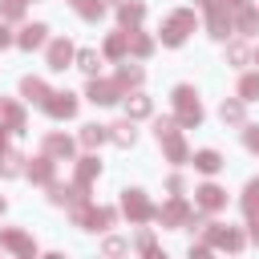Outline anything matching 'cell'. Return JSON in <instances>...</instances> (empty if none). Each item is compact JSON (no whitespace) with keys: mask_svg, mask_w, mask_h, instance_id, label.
<instances>
[{"mask_svg":"<svg viewBox=\"0 0 259 259\" xmlns=\"http://www.w3.org/2000/svg\"><path fill=\"white\" fill-rule=\"evenodd\" d=\"M194 162H198V170H219V154H210V150H202Z\"/></svg>","mask_w":259,"mask_h":259,"instance_id":"obj_7","label":"cell"},{"mask_svg":"<svg viewBox=\"0 0 259 259\" xmlns=\"http://www.w3.org/2000/svg\"><path fill=\"white\" fill-rule=\"evenodd\" d=\"M121 20H125V24L142 20V8H138V4H125V8H121Z\"/></svg>","mask_w":259,"mask_h":259,"instance_id":"obj_9","label":"cell"},{"mask_svg":"<svg viewBox=\"0 0 259 259\" xmlns=\"http://www.w3.org/2000/svg\"><path fill=\"white\" fill-rule=\"evenodd\" d=\"M40 40H45V24H28V28L20 32V45H24V49H36Z\"/></svg>","mask_w":259,"mask_h":259,"instance_id":"obj_4","label":"cell"},{"mask_svg":"<svg viewBox=\"0 0 259 259\" xmlns=\"http://www.w3.org/2000/svg\"><path fill=\"white\" fill-rule=\"evenodd\" d=\"M73 109H77L73 93H53V101H49V113H53V117H69Z\"/></svg>","mask_w":259,"mask_h":259,"instance_id":"obj_2","label":"cell"},{"mask_svg":"<svg viewBox=\"0 0 259 259\" xmlns=\"http://www.w3.org/2000/svg\"><path fill=\"white\" fill-rule=\"evenodd\" d=\"M101 138H105V130H101V125H85V142H89V146H93V142H101Z\"/></svg>","mask_w":259,"mask_h":259,"instance_id":"obj_12","label":"cell"},{"mask_svg":"<svg viewBox=\"0 0 259 259\" xmlns=\"http://www.w3.org/2000/svg\"><path fill=\"white\" fill-rule=\"evenodd\" d=\"M174 97H178V113H182V121H186V125H194V121L202 117V109H198V101L190 97V89H178Z\"/></svg>","mask_w":259,"mask_h":259,"instance_id":"obj_1","label":"cell"},{"mask_svg":"<svg viewBox=\"0 0 259 259\" xmlns=\"http://www.w3.org/2000/svg\"><path fill=\"white\" fill-rule=\"evenodd\" d=\"M239 113H243V109H239V101H231V105H223V117H231V121H239Z\"/></svg>","mask_w":259,"mask_h":259,"instance_id":"obj_14","label":"cell"},{"mask_svg":"<svg viewBox=\"0 0 259 259\" xmlns=\"http://www.w3.org/2000/svg\"><path fill=\"white\" fill-rule=\"evenodd\" d=\"M202 202H206V206H214V202H219V190H214V186H206V190H202Z\"/></svg>","mask_w":259,"mask_h":259,"instance_id":"obj_16","label":"cell"},{"mask_svg":"<svg viewBox=\"0 0 259 259\" xmlns=\"http://www.w3.org/2000/svg\"><path fill=\"white\" fill-rule=\"evenodd\" d=\"M81 69L85 73H97V53H81Z\"/></svg>","mask_w":259,"mask_h":259,"instance_id":"obj_11","label":"cell"},{"mask_svg":"<svg viewBox=\"0 0 259 259\" xmlns=\"http://www.w3.org/2000/svg\"><path fill=\"white\" fill-rule=\"evenodd\" d=\"M20 8H24V0H4V12L8 16H20Z\"/></svg>","mask_w":259,"mask_h":259,"instance_id":"obj_15","label":"cell"},{"mask_svg":"<svg viewBox=\"0 0 259 259\" xmlns=\"http://www.w3.org/2000/svg\"><path fill=\"white\" fill-rule=\"evenodd\" d=\"M0 45H8V32H4V28H0Z\"/></svg>","mask_w":259,"mask_h":259,"instance_id":"obj_17","label":"cell"},{"mask_svg":"<svg viewBox=\"0 0 259 259\" xmlns=\"http://www.w3.org/2000/svg\"><path fill=\"white\" fill-rule=\"evenodd\" d=\"M24 93L36 97V101H45V85H40V81H24Z\"/></svg>","mask_w":259,"mask_h":259,"instance_id":"obj_10","label":"cell"},{"mask_svg":"<svg viewBox=\"0 0 259 259\" xmlns=\"http://www.w3.org/2000/svg\"><path fill=\"white\" fill-rule=\"evenodd\" d=\"M113 130H117V134H113V138H117V142H121V146H125V142H134V130H130V125H113Z\"/></svg>","mask_w":259,"mask_h":259,"instance_id":"obj_13","label":"cell"},{"mask_svg":"<svg viewBox=\"0 0 259 259\" xmlns=\"http://www.w3.org/2000/svg\"><path fill=\"white\" fill-rule=\"evenodd\" d=\"M210 28H214V36H227V16H223V8H210Z\"/></svg>","mask_w":259,"mask_h":259,"instance_id":"obj_6","label":"cell"},{"mask_svg":"<svg viewBox=\"0 0 259 259\" xmlns=\"http://www.w3.org/2000/svg\"><path fill=\"white\" fill-rule=\"evenodd\" d=\"M69 57H73V49H69L65 40H57V45L49 49V61H53V69H65V61H69Z\"/></svg>","mask_w":259,"mask_h":259,"instance_id":"obj_5","label":"cell"},{"mask_svg":"<svg viewBox=\"0 0 259 259\" xmlns=\"http://www.w3.org/2000/svg\"><path fill=\"white\" fill-rule=\"evenodd\" d=\"M89 97H93L97 105H109V101H117V85H105V81L97 85V81H93V85H89Z\"/></svg>","mask_w":259,"mask_h":259,"instance_id":"obj_3","label":"cell"},{"mask_svg":"<svg viewBox=\"0 0 259 259\" xmlns=\"http://www.w3.org/2000/svg\"><path fill=\"white\" fill-rule=\"evenodd\" d=\"M243 97H259V77H243Z\"/></svg>","mask_w":259,"mask_h":259,"instance_id":"obj_8","label":"cell"}]
</instances>
